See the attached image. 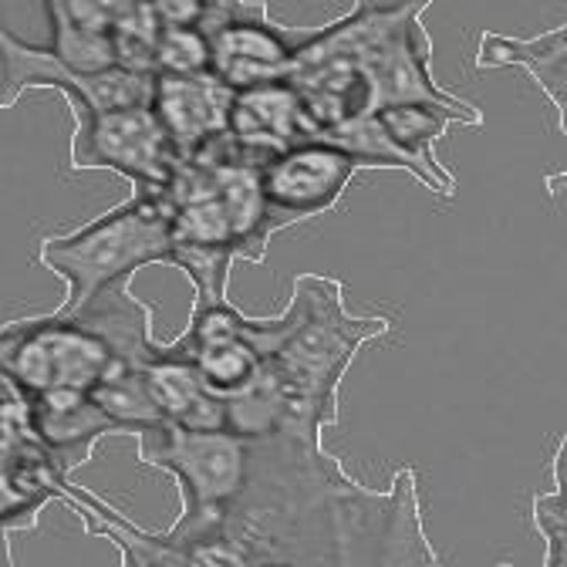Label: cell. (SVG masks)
I'll return each mask as SVG.
<instances>
[{
  "mask_svg": "<svg viewBox=\"0 0 567 567\" xmlns=\"http://www.w3.org/2000/svg\"><path fill=\"white\" fill-rule=\"evenodd\" d=\"M159 193L176 267L193 280V291L227 298L230 267L237 260L260 264L274 237L260 166L247 163L224 135L199 156L183 159Z\"/></svg>",
  "mask_w": 567,
  "mask_h": 567,
  "instance_id": "1",
  "label": "cell"
},
{
  "mask_svg": "<svg viewBox=\"0 0 567 567\" xmlns=\"http://www.w3.org/2000/svg\"><path fill=\"white\" fill-rule=\"evenodd\" d=\"M38 264L54 270L68 295L54 315H75L102 288L132 280L135 270L150 264L176 267V250L169 237V213L159 189H132V196L112 206L92 224L44 237L38 247Z\"/></svg>",
  "mask_w": 567,
  "mask_h": 567,
  "instance_id": "2",
  "label": "cell"
},
{
  "mask_svg": "<svg viewBox=\"0 0 567 567\" xmlns=\"http://www.w3.org/2000/svg\"><path fill=\"white\" fill-rule=\"evenodd\" d=\"M71 112V169H109L132 183V189H159L173 179L183 156L163 132L150 105L85 109Z\"/></svg>",
  "mask_w": 567,
  "mask_h": 567,
  "instance_id": "3",
  "label": "cell"
},
{
  "mask_svg": "<svg viewBox=\"0 0 567 567\" xmlns=\"http://www.w3.org/2000/svg\"><path fill=\"white\" fill-rule=\"evenodd\" d=\"M338 564H440L422 530L412 466L385 493L351 480L338 496Z\"/></svg>",
  "mask_w": 567,
  "mask_h": 567,
  "instance_id": "4",
  "label": "cell"
},
{
  "mask_svg": "<svg viewBox=\"0 0 567 567\" xmlns=\"http://www.w3.org/2000/svg\"><path fill=\"white\" fill-rule=\"evenodd\" d=\"M196 28L209 41V71L234 92L284 82L298 51L315 34L274 21L270 4H250V0H206Z\"/></svg>",
  "mask_w": 567,
  "mask_h": 567,
  "instance_id": "5",
  "label": "cell"
},
{
  "mask_svg": "<svg viewBox=\"0 0 567 567\" xmlns=\"http://www.w3.org/2000/svg\"><path fill=\"white\" fill-rule=\"evenodd\" d=\"M28 89H54L68 105L85 109H125L150 105L153 75L128 68H109L99 75H79L71 71L51 44H28L0 21V109L18 105Z\"/></svg>",
  "mask_w": 567,
  "mask_h": 567,
  "instance_id": "6",
  "label": "cell"
},
{
  "mask_svg": "<svg viewBox=\"0 0 567 567\" xmlns=\"http://www.w3.org/2000/svg\"><path fill=\"white\" fill-rule=\"evenodd\" d=\"M362 169H369L365 159L321 138L270 156L260 166V193L274 234L324 217Z\"/></svg>",
  "mask_w": 567,
  "mask_h": 567,
  "instance_id": "7",
  "label": "cell"
},
{
  "mask_svg": "<svg viewBox=\"0 0 567 567\" xmlns=\"http://www.w3.org/2000/svg\"><path fill=\"white\" fill-rule=\"evenodd\" d=\"M234 89L224 85L213 71L203 75H153L150 109L183 159L199 156L213 142H220L230 128Z\"/></svg>",
  "mask_w": 567,
  "mask_h": 567,
  "instance_id": "8",
  "label": "cell"
},
{
  "mask_svg": "<svg viewBox=\"0 0 567 567\" xmlns=\"http://www.w3.org/2000/svg\"><path fill=\"white\" fill-rule=\"evenodd\" d=\"M227 135L247 163L264 166L270 156L318 138V128L291 82H264L234 92Z\"/></svg>",
  "mask_w": 567,
  "mask_h": 567,
  "instance_id": "9",
  "label": "cell"
},
{
  "mask_svg": "<svg viewBox=\"0 0 567 567\" xmlns=\"http://www.w3.org/2000/svg\"><path fill=\"white\" fill-rule=\"evenodd\" d=\"M28 422L38 440L58 456L61 473L89 463L102 436H118L115 422L82 389H48L28 395Z\"/></svg>",
  "mask_w": 567,
  "mask_h": 567,
  "instance_id": "10",
  "label": "cell"
},
{
  "mask_svg": "<svg viewBox=\"0 0 567 567\" xmlns=\"http://www.w3.org/2000/svg\"><path fill=\"white\" fill-rule=\"evenodd\" d=\"M142 379H146L150 395L166 425L193 433L227 430V399L213 392L196 372V365L169 351V344H159L153 359L142 365Z\"/></svg>",
  "mask_w": 567,
  "mask_h": 567,
  "instance_id": "11",
  "label": "cell"
},
{
  "mask_svg": "<svg viewBox=\"0 0 567 567\" xmlns=\"http://www.w3.org/2000/svg\"><path fill=\"white\" fill-rule=\"evenodd\" d=\"M476 68H524L540 95L550 102L554 125L564 132V68H567V24H554L537 38H507L496 31L480 34Z\"/></svg>",
  "mask_w": 567,
  "mask_h": 567,
  "instance_id": "12",
  "label": "cell"
},
{
  "mask_svg": "<svg viewBox=\"0 0 567 567\" xmlns=\"http://www.w3.org/2000/svg\"><path fill=\"white\" fill-rule=\"evenodd\" d=\"M375 118H379V125L385 128V135L395 142V146L425 173V179H430V189L440 193V196H453L456 179L436 159V142L446 135L450 125L460 122V115L450 112V109H440V105L405 102V105H382V109H375Z\"/></svg>",
  "mask_w": 567,
  "mask_h": 567,
  "instance_id": "13",
  "label": "cell"
},
{
  "mask_svg": "<svg viewBox=\"0 0 567 567\" xmlns=\"http://www.w3.org/2000/svg\"><path fill=\"white\" fill-rule=\"evenodd\" d=\"M159 31H163V21L156 18L150 0H125L109 31L112 48H115V64L153 75Z\"/></svg>",
  "mask_w": 567,
  "mask_h": 567,
  "instance_id": "14",
  "label": "cell"
},
{
  "mask_svg": "<svg viewBox=\"0 0 567 567\" xmlns=\"http://www.w3.org/2000/svg\"><path fill=\"white\" fill-rule=\"evenodd\" d=\"M560 456H564V440L550 456V489L534 496V527L547 544L544 567H567V511H564Z\"/></svg>",
  "mask_w": 567,
  "mask_h": 567,
  "instance_id": "15",
  "label": "cell"
},
{
  "mask_svg": "<svg viewBox=\"0 0 567 567\" xmlns=\"http://www.w3.org/2000/svg\"><path fill=\"white\" fill-rule=\"evenodd\" d=\"M156 71L166 75H203L209 71V41L199 28H179V24H163L159 41H156Z\"/></svg>",
  "mask_w": 567,
  "mask_h": 567,
  "instance_id": "16",
  "label": "cell"
},
{
  "mask_svg": "<svg viewBox=\"0 0 567 567\" xmlns=\"http://www.w3.org/2000/svg\"><path fill=\"white\" fill-rule=\"evenodd\" d=\"M156 18L163 24H179V28H196L203 18L206 0H150Z\"/></svg>",
  "mask_w": 567,
  "mask_h": 567,
  "instance_id": "17",
  "label": "cell"
}]
</instances>
